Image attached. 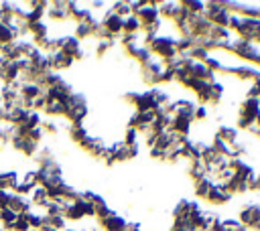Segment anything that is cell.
<instances>
[{
    "instance_id": "obj_1",
    "label": "cell",
    "mask_w": 260,
    "mask_h": 231,
    "mask_svg": "<svg viewBox=\"0 0 260 231\" xmlns=\"http://www.w3.org/2000/svg\"><path fill=\"white\" fill-rule=\"evenodd\" d=\"M100 24H102V28L112 36V38H120L122 36V26H124V18L122 16H118V14H114L112 10H108L102 18H100Z\"/></svg>"
},
{
    "instance_id": "obj_2",
    "label": "cell",
    "mask_w": 260,
    "mask_h": 231,
    "mask_svg": "<svg viewBox=\"0 0 260 231\" xmlns=\"http://www.w3.org/2000/svg\"><path fill=\"white\" fill-rule=\"evenodd\" d=\"M79 146H81V150L87 152L89 156H93V158H102V160H104V156H106L110 144H106L104 138H100V136H91V134H89Z\"/></svg>"
},
{
    "instance_id": "obj_3",
    "label": "cell",
    "mask_w": 260,
    "mask_h": 231,
    "mask_svg": "<svg viewBox=\"0 0 260 231\" xmlns=\"http://www.w3.org/2000/svg\"><path fill=\"white\" fill-rule=\"evenodd\" d=\"M45 18H49L51 22H67L69 20V12H67V2L65 0H53L49 2V8H47V14Z\"/></svg>"
},
{
    "instance_id": "obj_4",
    "label": "cell",
    "mask_w": 260,
    "mask_h": 231,
    "mask_svg": "<svg viewBox=\"0 0 260 231\" xmlns=\"http://www.w3.org/2000/svg\"><path fill=\"white\" fill-rule=\"evenodd\" d=\"M126 223H128V221H126L122 215H118L116 211H112L110 215L98 219V227H100L102 231H122Z\"/></svg>"
},
{
    "instance_id": "obj_5",
    "label": "cell",
    "mask_w": 260,
    "mask_h": 231,
    "mask_svg": "<svg viewBox=\"0 0 260 231\" xmlns=\"http://www.w3.org/2000/svg\"><path fill=\"white\" fill-rule=\"evenodd\" d=\"M232 199H234V195H232L223 184H213V186H211V192H209V197H207L205 203H209V205H213V207H221V205H228Z\"/></svg>"
},
{
    "instance_id": "obj_6",
    "label": "cell",
    "mask_w": 260,
    "mask_h": 231,
    "mask_svg": "<svg viewBox=\"0 0 260 231\" xmlns=\"http://www.w3.org/2000/svg\"><path fill=\"white\" fill-rule=\"evenodd\" d=\"M238 115H244L252 122H258L260 120V101L258 99H244L238 107Z\"/></svg>"
},
{
    "instance_id": "obj_7",
    "label": "cell",
    "mask_w": 260,
    "mask_h": 231,
    "mask_svg": "<svg viewBox=\"0 0 260 231\" xmlns=\"http://www.w3.org/2000/svg\"><path fill=\"white\" fill-rule=\"evenodd\" d=\"M49 65H51V71L61 73V71L71 69L73 59H69V57L63 53V51H55V53H51V55H49Z\"/></svg>"
},
{
    "instance_id": "obj_8",
    "label": "cell",
    "mask_w": 260,
    "mask_h": 231,
    "mask_svg": "<svg viewBox=\"0 0 260 231\" xmlns=\"http://www.w3.org/2000/svg\"><path fill=\"white\" fill-rule=\"evenodd\" d=\"M8 209L14 211L16 215H24V213H30L32 211V205H30L28 197H20V195L10 192L8 195Z\"/></svg>"
},
{
    "instance_id": "obj_9",
    "label": "cell",
    "mask_w": 260,
    "mask_h": 231,
    "mask_svg": "<svg viewBox=\"0 0 260 231\" xmlns=\"http://www.w3.org/2000/svg\"><path fill=\"white\" fill-rule=\"evenodd\" d=\"M215 136H217L219 140H223L225 144H234V142L240 140V130H238L236 126H232V124H219Z\"/></svg>"
},
{
    "instance_id": "obj_10",
    "label": "cell",
    "mask_w": 260,
    "mask_h": 231,
    "mask_svg": "<svg viewBox=\"0 0 260 231\" xmlns=\"http://www.w3.org/2000/svg\"><path fill=\"white\" fill-rule=\"evenodd\" d=\"M65 111H67V105L65 101H59V99H47V105H45V115L47 118H55V120H61L65 118Z\"/></svg>"
},
{
    "instance_id": "obj_11",
    "label": "cell",
    "mask_w": 260,
    "mask_h": 231,
    "mask_svg": "<svg viewBox=\"0 0 260 231\" xmlns=\"http://www.w3.org/2000/svg\"><path fill=\"white\" fill-rule=\"evenodd\" d=\"M67 136L71 142L81 144L89 136V128L85 124H67Z\"/></svg>"
},
{
    "instance_id": "obj_12",
    "label": "cell",
    "mask_w": 260,
    "mask_h": 231,
    "mask_svg": "<svg viewBox=\"0 0 260 231\" xmlns=\"http://www.w3.org/2000/svg\"><path fill=\"white\" fill-rule=\"evenodd\" d=\"M18 172L16 170H0V188L6 192H12L18 184Z\"/></svg>"
},
{
    "instance_id": "obj_13",
    "label": "cell",
    "mask_w": 260,
    "mask_h": 231,
    "mask_svg": "<svg viewBox=\"0 0 260 231\" xmlns=\"http://www.w3.org/2000/svg\"><path fill=\"white\" fill-rule=\"evenodd\" d=\"M211 186H213V182H211L209 178H201V180L193 182V192H195L197 199L207 201V197H209V192H211Z\"/></svg>"
},
{
    "instance_id": "obj_14",
    "label": "cell",
    "mask_w": 260,
    "mask_h": 231,
    "mask_svg": "<svg viewBox=\"0 0 260 231\" xmlns=\"http://www.w3.org/2000/svg\"><path fill=\"white\" fill-rule=\"evenodd\" d=\"M138 32H142V24H140V20H138L134 14L128 16V18H124L122 34H138Z\"/></svg>"
},
{
    "instance_id": "obj_15",
    "label": "cell",
    "mask_w": 260,
    "mask_h": 231,
    "mask_svg": "<svg viewBox=\"0 0 260 231\" xmlns=\"http://www.w3.org/2000/svg\"><path fill=\"white\" fill-rule=\"evenodd\" d=\"M225 188L234 195V197H238V195H246L250 188H248V182L246 180H242V178H238V176H234V180L230 182V184H225Z\"/></svg>"
},
{
    "instance_id": "obj_16",
    "label": "cell",
    "mask_w": 260,
    "mask_h": 231,
    "mask_svg": "<svg viewBox=\"0 0 260 231\" xmlns=\"http://www.w3.org/2000/svg\"><path fill=\"white\" fill-rule=\"evenodd\" d=\"M140 134H138V130H134V128H130V126H126V130H124V136H122V142L126 144V146H140Z\"/></svg>"
},
{
    "instance_id": "obj_17",
    "label": "cell",
    "mask_w": 260,
    "mask_h": 231,
    "mask_svg": "<svg viewBox=\"0 0 260 231\" xmlns=\"http://www.w3.org/2000/svg\"><path fill=\"white\" fill-rule=\"evenodd\" d=\"M16 217H18V215H16L14 211H10L8 207L2 209V211H0V225H2V229H12Z\"/></svg>"
},
{
    "instance_id": "obj_18",
    "label": "cell",
    "mask_w": 260,
    "mask_h": 231,
    "mask_svg": "<svg viewBox=\"0 0 260 231\" xmlns=\"http://www.w3.org/2000/svg\"><path fill=\"white\" fill-rule=\"evenodd\" d=\"M110 10H112L114 14H118V16H122V18H128V16H132V8H130V2H112Z\"/></svg>"
},
{
    "instance_id": "obj_19",
    "label": "cell",
    "mask_w": 260,
    "mask_h": 231,
    "mask_svg": "<svg viewBox=\"0 0 260 231\" xmlns=\"http://www.w3.org/2000/svg\"><path fill=\"white\" fill-rule=\"evenodd\" d=\"M183 10L187 14H203V8H205V2H193V0H187V2H181Z\"/></svg>"
},
{
    "instance_id": "obj_20",
    "label": "cell",
    "mask_w": 260,
    "mask_h": 231,
    "mask_svg": "<svg viewBox=\"0 0 260 231\" xmlns=\"http://www.w3.org/2000/svg\"><path fill=\"white\" fill-rule=\"evenodd\" d=\"M207 115H209V107L197 103V105H195V111H193V124H195V122H205Z\"/></svg>"
},
{
    "instance_id": "obj_21",
    "label": "cell",
    "mask_w": 260,
    "mask_h": 231,
    "mask_svg": "<svg viewBox=\"0 0 260 231\" xmlns=\"http://www.w3.org/2000/svg\"><path fill=\"white\" fill-rule=\"evenodd\" d=\"M12 229H14V231H32V229H30V225H28L26 213H24V215H18V217H16V221H14Z\"/></svg>"
},
{
    "instance_id": "obj_22",
    "label": "cell",
    "mask_w": 260,
    "mask_h": 231,
    "mask_svg": "<svg viewBox=\"0 0 260 231\" xmlns=\"http://www.w3.org/2000/svg\"><path fill=\"white\" fill-rule=\"evenodd\" d=\"M169 231H195V229H193L189 223H175V221H173Z\"/></svg>"
},
{
    "instance_id": "obj_23",
    "label": "cell",
    "mask_w": 260,
    "mask_h": 231,
    "mask_svg": "<svg viewBox=\"0 0 260 231\" xmlns=\"http://www.w3.org/2000/svg\"><path fill=\"white\" fill-rule=\"evenodd\" d=\"M148 156H150L152 160H162V156H165V150H160V148L152 146V148H148Z\"/></svg>"
},
{
    "instance_id": "obj_24",
    "label": "cell",
    "mask_w": 260,
    "mask_h": 231,
    "mask_svg": "<svg viewBox=\"0 0 260 231\" xmlns=\"http://www.w3.org/2000/svg\"><path fill=\"white\" fill-rule=\"evenodd\" d=\"M248 188L250 190H260V172H256V176L248 182Z\"/></svg>"
}]
</instances>
